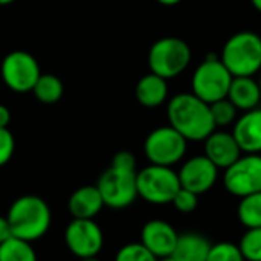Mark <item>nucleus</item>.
Returning <instances> with one entry per match:
<instances>
[{"instance_id":"obj_8","label":"nucleus","mask_w":261,"mask_h":261,"mask_svg":"<svg viewBox=\"0 0 261 261\" xmlns=\"http://www.w3.org/2000/svg\"><path fill=\"white\" fill-rule=\"evenodd\" d=\"M231 81L232 75L220 58L210 57L196 67L191 78V92L202 101L213 104L228 96Z\"/></svg>"},{"instance_id":"obj_5","label":"nucleus","mask_w":261,"mask_h":261,"mask_svg":"<svg viewBox=\"0 0 261 261\" xmlns=\"http://www.w3.org/2000/svg\"><path fill=\"white\" fill-rule=\"evenodd\" d=\"M138 197L150 205H170L180 190L177 171L173 167L147 165L136 173Z\"/></svg>"},{"instance_id":"obj_35","label":"nucleus","mask_w":261,"mask_h":261,"mask_svg":"<svg viewBox=\"0 0 261 261\" xmlns=\"http://www.w3.org/2000/svg\"><path fill=\"white\" fill-rule=\"evenodd\" d=\"M158 261H177V260H176L174 257H171V255H170V257H164V258H158Z\"/></svg>"},{"instance_id":"obj_3","label":"nucleus","mask_w":261,"mask_h":261,"mask_svg":"<svg viewBox=\"0 0 261 261\" xmlns=\"http://www.w3.org/2000/svg\"><path fill=\"white\" fill-rule=\"evenodd\" d=\"M220 61L232 76H254L261 70V37L252 31L236 32L223 44Z\"/></svg>"},{"instance_id":"obj_31","label":"nucleus","mask_w":261,"mask_h":261,"mask_svg":"<svg viewBox=\"0 0 261 261\" xmlns=\"http://www.w3.org/2000/svg\"><path fill=\"white\" fill-rule=\"evenodd\" d=\"M11 122V112L6 106L0 104V128H8Z\"/></svg>"},{"instance_id":"obj_9","label":"nucleus","mask_w":261,"mask_h":261,"mask_svg":"<svg viewBox=\"0 0 261 261\" xmlns=\"http://www.w3.org/2000/svg\"><path fill=\"white\" fill-rule=\"evenodd\" d=\"M41 75L37 58L26 50H12L2 60L0 76L5 86L15 93L32 92Z\"/></svg>"},{"instance_id":"obj_22","label":"nucleus","mask_w":261,"mask_h":261,"mask_svg":"<svg viewBox=\"0 0 261 261\" xmlns=\"http://www.w3.org/2000/svg\"><path fill=\"white\" fill-rule=\"evenodd\" d=\"M237 217L246 229L261 228V191L240 199Z\"/></svg>"},{"instance_id":"obj_23","label":"nucleus","mask_w":261,"mask_h":261,"mask_svg":"<svg viewBox=\"0 0 261 261\" xmlns=\"http://www.w3.org/2000/svg\"><path fill=\"white\" fill-rule=\"evenodd\" d=\"M210 107H211V115H213L216 128H217V127L234 125V122H236L237 118H239V116H237V115H239L237 107H236L228 98L219 99V101L210 104Z\"/></svg>"},{"instance_id":"obj_11","label":"nucleus","mask_w":261,"mask_h":261,"mask_svg":"<svg viewBox=\"0 0 261 261\" xmlns=\"http://www.w3.org/2000/svg\"><path fill=\"white\" fill-rule=\"evenodd\" d=\"M64 243L80 260L98 257L104 246V232L95 219H72L64 229Z\"/></svg>"},{"instance_id":"obj_28","label":"nucleus","mask_w":261,"mask_h":261,"mask_svg":"<svg viewBox=\"0 0 261 261\" xmlns=\"http://www.w3.org/2000/svg\"><path fill=\"white\" fill-rule=\"evenodd\" d=\"M15 139L9 128H0V167H5L14 156Z\"/></svg>"},{"instance_id":"obj_13","label":"nucleus","mask_w":261,"mask_h":261,"mask_svg":"<svg viewBox=\"0 0 261 261\" xmlns=\"http://www.w3.org/2000/svg\"><path fill=\"white\" fill-rule=\"evenodd\" d=\"M177 231L165 220L153 219L148 220L141 229V243L156 257H170L177 242Z\"/></svg>"},{"instance_id":"obj_2","label":"nucleus","mask_w":261,"mask_h":261,"mask_svg":"<svg viewBox=\"0 0 261 261\" xmlns=\"http://www.w3.org/2000/svg\"><path fill=\"white\" fill-rule=\"evenodd\" d=\"M6 219L14 237L34 243L49 232L52 225V211L44 199L26 194L11 203Z\"/></svg>"},{"instance_id":"obj_14","label":"nucleus","mask_w":261,"mask_h":261,"mask_svg":"<svg viewBox=\"0 0 261 261\" xmlns=\"http://www.w3.org/2000/svg\"><path fill=\"white\" fill-rule=\"evenodd\" d=\"M203 142L205 156L219 170H226L243 154L232 133L225 130H214Z\"/></svg>"},{"instance_id":"obj_29","label":"nucleus","mask_w":261,"mask_h":261,"mask_svg":"<svg viewBox=\"0 0 261 261\" xmlns=\"http://www.w3.org/2000/svg\"><path fill=\"white\" fill-rule=\"evenodd\" d=\"M112 165L119 167V168H125V170H136V158L132 151L122 150L113 156Z\"/></svg>"},{"instance_id":"obj_1","label":"nucleus","mask_w":261,"mask_h":261,"mask_svg":"<svg viewBox=\"0 0 261 261\" xmlns=\"http://www.w3.org/2000/svg\"><path fill=\"white\" fill-rule=\"evenodd\" d=\"M167 118L168 125L177 130L188 142L205 141L216 130L210 104L193 92L174 95L167 104Z\"/></svg>"},{"instance_id":"obj_33","label":"nucleus","mask_w":261,"mask_h":261,"mask_svg":"<svg viewBox=\"0 0 261 261\" xmlns=\"http://www.w3.org/2000/svg\"><path fill=\"white\" fill-rule=\"evenodd\" d=\"M251 3H252V6H254L258 12H261V0H251Z\"/></svg>"},{"instance_id":"obj_24","label":"nucleus","mask_w":261,"mask_h":261,"mask_svg":"<svg viewBox=\"0 0 261 261\" xmlns=\"http://www.w3.org/2000/svg\"><path fill=\"white\" fill-rule=\"evenodd\" d=\"M239 248L245 261H261V228L246 229L240 239Z\"/></svg>"},{"instance_id":"obj_12","label":"nucleus","mask_w":261,"mask_h":261,"mask_svg":"<svg viewBox=\"0 0 261 261\" xmlns=\"http://www.w3.org/2000/svg\"><path fill=\"white\" fill-rule=\"evenodd\" d=\"M219 171L220 170L205 154L193 156L187 159L177 171L180 188L202 196L214 188L219 180Z\"/></svg>"},{"instance_id":"obj_37","label":"nucleus","mask_w":261,"mask_h":261,"mask_svg":"<svg viewBox=\"0 0 261 261\" xmlns=\"http://www.w3.org/2000/svg\"><path fill=\"white\" fill-rule=\"evenodd\" d=\"M258 83H260V87H261V78H260V81H258Z\"/></svg>"},{"instance_id":"obj_6","label":"nucleus","mask_w":261,"mask_h":261,"mask_svg":"<svg viewBox=\"0 0 261 261\" xmlns=\"http://www.w3.org/2000/svg\"><path fill=\"white\" fill-rule=\"evenodd\" d=\"M136 170H125L110 165L101 173L96 188L101 193L104 206L112 210H125L138 199Z\"/></svg>"},{"instance_id":"obj_27","label":"nucleus","mask_w":261,"mask_h":261,"mask_svg":"<svg viewBox=\"0 0 261 261\" xmlns=\"http://www.w3.org/2000/svg\"><path fill=\"white\" fill-rule=\"evenodd\" d=\"M171 205L176 208V211L182 213V214H191L197 210V205H199V196L188 191V190H184L180 188L177 191V194L174 196Z\"/></svg>"},{"instance_id":"obj_4","label":"nucleus","mask_w":261,"mask_h":261,"mask_svg":"<svg viewBox=\"0 0 261 261\" xmlns=\"http://www.w3.org/2000/svg\"><path fill=\"white\" fill-rule=\"evenodd\" d=\"M193 58L190 44L179 37H162L156 40L148 50V67L165 80L182 75Z\"/></svg>"},{"instance_id":"obj_18","label":"nucleus","mask_w":261,"mask_h":261,"mask_svg":"<svg viewBox=\"0 0 261 261\" xmlns=\"http://www.w3.org/2000/svg\"><path fill=\"white\" fill-rule=\"evenodd\" d=\"M168 80L156 75V73H147L144 75L135 89L136 99L141 106L147 109H154L162 106L168 99Z\"/></svg>"},{"instance_id":"obj_36","label":"nucleus","mask_w":261,"mask_h":261,"mask_svg":"<svg viewBox=\"0 0 261 261\" xmlns=\"http://www.w3.org/2000/svg\"><path fill=\"white\" fill-rule=\"evenodd\" d=\"M80 261H101L98 257H89V258H81Z\"/></svg>"},{"instance_id":"obj_16","label":"nucleus","mask_w":261,"mask_h":261,"mask_svg":"<svg viewBox=\"0 0 261 261\" xmlns=\"http://www.w3.org/2000/svg\"><path fill=\"white\" fill-rule=\"evenodd\" d=\"M102 208L104 200L96 185H84L76 188L67 200V211L72 219H95Z\"/></svg>"},{"instance_id":"obj_15","label":"nucleus","mask_w":261,"mask_h":261,"mask_svg":"<svg viewBox=\"0 0 261 261\" xmlns=\"http://www.w3.org/2000/svg\"><path fill=\"white\" fill-rule=\"evenodd\" d=\"M232 136L236 138L240 150L246 154L261 153V109L245 112L232 125Z\"/></svg>"},{"instance_id":"obj_32","label":"nucleus","mask_w":261,"mask_h":261,"mask_svg":"<svg viewBox=\"0 0 261 261\" xmlns=\"http://www.w3.org/2000/svg\"><path fill=\"white\" fill-rule=\"evenodd\" d=\"M159 5H164V6H176V5H179L182 0H156Z\"/></svg>"},{"instance_id":"obj_7","label":"nucleus","mask_w":261,"mask_h":261,"mask_svg":"<svg viewBox=\"0 0 261 261\" xmlns=\"http://www.w3.org/2000/svg\"><path fill=\"white\" fill-rule=\"evenodd\" d=\"M188 150V141L171 125L151 130L144 141V153L150 164L174 167L182 162Z\"/></svg>"},{"instance_id":"obj_21","label":"nucleus","mask_w":261,"mask_h":261,"mask_svg":"<svg viewBox=\"0 0 261 261\" xmlns=\"http://www.w3.org/2000/svg\"><path fill=\"white\" fill-rule=\"evenodd\" d=\"M0 261H38V257L32 243L12 236L0 245Z\"/></svg>"},{"instance_id":"obj_17","label":"nucleus","mask_w":261,"mask_h":261,"mask_svg":"<svg viewBox=\"0 0 261 261\" xmlns=\"http://www.w3.org/2000/svg\"><path fill=\"white\" fill-rule=\"evenodd\" d=\"M226 98L237 110L248 112L257 109L261 101L260 83L254 76H232Z\"/></svg>"},{"instance_id":"obj_19","label":"nucleus","mask_w":261,"mask_h":261,"mask_svg":"<svg viewBox=\"0 0 261 261\" xmlns=\"http://www.w3.org/2000/svg\"><path fill=\"white\" fill-rule=\"evenodd\" d=\"M210 240L197 232L179 234L171 257L177 261H205L210 252Z\"/></svg>"},{"instance_id":"obj_26","label":"nucleus","mask_w":261,"mask_h":261,"mask_svg":"<svg viewBox=\"0 0 261 261\" xmlns=\"http://www.w3.org/2000/svg\"><path fill=\"white\" fill-rule=\"evenodd\" d=\"M115 261H158V258L141 243H127L118 249Z\"/></svg>"},{"instance_id":"obj_30","label":"nucleus","mask_w":261,"mask_h":261,"mask_svg":"<svg viewBox=\"0 0 261 261\" xmlns=\"http://www.w3.org/2000/svg\"><path fill=\"white\" fill-rule=\"evenodd\" d=\"M9 237H12V232H11V226L8 223V219L6 216H0V245L3 242H6Z\"/></svg>"},{"instance_id":"obj_10","label":"nucleus","mask_w":261,"mask_h":261,"mask_svg":"<svg viewBox=\"0 0 261 261\" xmlns=\"http://www.w3.org/2000/svg\"><path fill=\"white\" fill-rule=\"evenodd\" d=\"M223 187L234 197H246L261 191V154H242L223 170Z\"/></svg>"},{"instance_id":"obj_20","label":"nucleus","mask_w":261,"mask_h":261,"mask_svg":"<svg viewBox=\"0 0 261 261\" xmlns=\"http://www.w3.org/2000/svg\"><path fill=\"white\" fill-rule=\"evenodd\" d=\"M32 93L37 101L43 104H55L63 98L64 84L54 73H41L32 89Z\"/></svg>"},{"instance_id":"obj_34","label":"nucleus","mask_w":261,"mask_h":261,"mask_svg":"<svg viewBox=\"0 0 261 261\" xmlns=\"http://www.w3.org/2000/svg\"><path fill=\"white\" fill-rule=\"evenodd\" d=\"M14 2L17 0H0V6H8V5H12Z\"/></svg>"},{"instance_id":"obj_25","label":"nucleus","mask_w":261,"mask_h":261,"mask_svg":"<svg viewBox=\"0 0 261 261\" xmlns=\"http://www.w3.org/2000/svg\"><path fill=\"white\" fill-rule=\"evenodd\" d=\"M205 261H245L239 245L231 242H219L211 245Z\"/></svg>"}]
</instances>
